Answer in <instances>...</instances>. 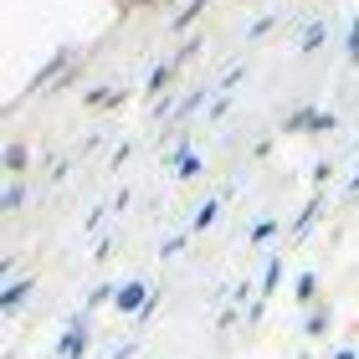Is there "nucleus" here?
Segmentation results:
<instances>
[{
	"label": "nucleus",
	"instance_id": "f257e3e1",
	"mask_svg": "<svg viewBox=\"0 0 359 359\" xmlns=\"http://www.w3.org/2000/svg\"><path fill=\"white\" fill-rule=\"evenodd\" d=\"M149 298H154V292L144 287V283H123L118 292H113V303H118V313H144V308H149Z\"/></svg>",
	"mask_w": 359,
	"mask_h": 359
},
{
	"label": "nucleus",
	"instance_id": "f03ea898",
	"mask_svg": "<svg viewBox=\"0 0 359 359\" xmlns=\"http://www.w3.org/2000/svg\"><path fill=\"white\" fill-rule=\"evenodd\" d=\"M88 349V318H77L67 334H62V344H57V359H83Z\"/></svg>",
	"mask_w": 359,
	"mask_h": 359
},
{
	"label": "nucleus",
	"instance_id": "7ed1b4c3",
	"mask_svg": "<svg viewBox=\"0 0 359 359\" xmlns=\"http://www.w3.org/2000/svg\"><path fill=\"white\" fill-rule=\"evenodd\" d=\"M62 67H67V52H57V57H52V62H46V67H41V72H36V77H31V88H46V83H52V77H57V72H62Z\"/></svg>",
	"mask_w": 359,
	"mask_h": 359
},
{
	"label": "nucleus",
	"instance_id": "20e7f679",
	"mask_svg": "<svg viewBox=\"0 0 359 359\" xmlns=\"http://www.w3.org/2000/svg\"><path fill=\"white\" fill-rule=\"evenodd\" d=\"M26 292H31V283H11L6 292H0V308H6V313H11V308H21V303H26Z\"/></svg>",
	"mask_w": 359,
	"mask_h": 359
},
{
	"label": "nucleus",
	"instance_id": "39448f33",
	"mask_svg": "<svg viewBox=\"0 0 359 359\" xmlns=\"http://www.w3.org/2000/svg\"><path fill=\"white\" fill-rule=\"evenodd\" d=\"M175 175H180V180H195V175H201V159H195V154L185 149V154L175 159Z\"/></svg>",
	"mask_w": 359,
	"mask_h": 359
},
{
	"label": "nucleus",
	"instance_id": "423d86ee",
	"mask_svg": "<svg viewBox=\"0 0 359 359\" xmlns=\"http://www.w3.org/2000/svg\"><path fill=\"white\" fill-rule=\"evenodd\" d=\"M313 292H318V277H313V272H303V277H298V298H303V303H313Z\"/></svg>",
	"mask_w": 359,
	"mask_h": 359
},
{
	"label": "nucleus",
	"instance_id": "0eeeda50",
	"mask_svg": "<svg viewBox=\"0 0 359 359\" xmlns=\"http://www.w3.org/2000/svg\"><path fill=\"white\" fill-rule=\"evenodd\" d=\"M216 210H221L216 201H210V205H201V210H195V231H205V226H210V221H216Z\"/></svg>",
	"mask_w": 359,
	"mask_h": 359
},
{
	"label": "nucleus",
	"instance_id": "6e6552de",
	"mask_svg": "<svg viewBox=\"0 0 359 359\" xmlns=\"http://www.w3.org/2000/svg\"><path fill=\"white\" fill-rule=\"evenodd\" d=\"M201 11H205V0H190V6L180 11V15H175V26H190V21H195V15H201Z\"/></svg>",
	"mask_w": 359,
	"mask_h": 359
},
{
	"label": "nucleus",
	"instance_id": "1a4fd4ad",
	"mask_svg": "<svg viewBox=\"0 0 359 359\" xmlns=\"http://www.w3.org/2000/svg\"><path fill=\"white\" fill-rule=\"evenodd\" d=\"M170 77H175V62H170V67H154V77H149V93H159V88L170 83Z\"/></svg>",
	"mask_w": 359,
	"mask_h": 359
},
{
	"label": "nucleus",
	"instance_id": "9d476101",
	"mask_svg": "<svg viewBox=\"0 0 359 359\" xmlns=\"http://www.w3.org/2000/svg\"><path fill=\"white\" fill-rule=\"evenodd\" d=\"M26 165V149H21V144H11V149H6V170H21Z\"/></svg>",
	"mask_w": 359,
	"mask_h": 359
},
{
	"label": "nucleus",
	"instance_id": "9b49d317",
	"mask_svg": "<svg viewBox=\"0 0 359 359\" xmlns=\"http://www.w3.org/2000/svg\"><path fill=\"white\" fill-rule=\"evenodd\" d=\"M277 272H283V262L272 257V262H267V277H262V292H272V287H277Z\"/></svg>",
	"mask_w": 359,
	"mask_h": 359
},
{
	"label": "nucleus",
	"instance_id": "f8f14e48",
	"mask_svg": "<svg viewBox=\"0 0 359 359\" xmlns=\"http://www.w3.org/2000/svg\"><path fill=\"white\" fill-rule=\"evenodd\" d=\"M323 329H329V308H323V313H313V318H308V334H313V339H318Z\"/></svg>",
	"mask_w": 359,
	"mask_h": 359
},
{
	"label": "nucleus",
	"instance_id": "ddd939ff",
	"mask_svg": "<svg viewBox=\"0 0 359 359\" xmlns=\"http://www.w3.org/2000/svg\"><path fill=\"white\" fill-rule=\"evenodd\" d=\"M21 201H26V185H11V190H6V210H15Z\"/></svg>",
	"mask_w": 359,
	"mask_h": 359
},
{
	"label": "nucleus",
	"instance_id": "4468645a",
	"mask_svg": "<svg viewBox=\"0 0 359 359\" xmlns=\"http://www.w3.org/2000/svg\"><path fill=\"white\" fill-rule=\"evenodd\" d=\"M318 41H323V26H308V36H303V52H313Z\"/></svg>",
	"mask_w": 359,
	"mask_h": 359
},
{
	"label": "nucleus",
	"instance_id": "2eb2a0df",
	"mask_svg": "<svg viewBox=\"0 0 359 359\" xmlns=\"http://www.w3.org/2000/svg\"><path fill=\"white\" fill-rule=\"evenodd\" d=\"M349 62H359V15H354V31H349Z\"/></svg>",
	"mask_w": 359,
	"mask_h": 359
},
{
	"label": "nucleus",
	"instance_id": "dca6fc26",
	"mask_svg": "<svg viewBox=\"0 0 359 359\" xmlns=\"http://www.w3.org/2000/svg\"><path fill=\"white\" fill-rule=\"evenodd\" d=\"M334 359H359V354H354V349H339V354H334Z\"/></svg>",
	"mask_w": 359,
	"mask_h": 359
},
{
	"label": "nucleus",
	"instance_id": "f3484780",
	"mask_svg": "<svg viewBox=\"0 0 359 359\" xmlns=\"http://www.w3.org/2000/svg\"><path fill=\"white\" fill-rule=\"evenodd\" d=\"M354 190H359V175H354Z\"/></svg>",
	"mask_w": 359,
	"mask_h": 359
}]
</instances>
